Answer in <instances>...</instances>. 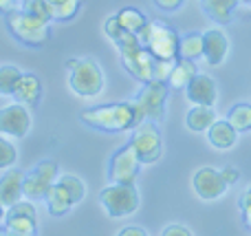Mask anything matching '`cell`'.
<instances>
[{
	"instance_id": "cell-1",
	"label": "cell",
	"mask_w": 251,
	"mask_h": 236,
	"mask_svg": "<svg viewBox=\"0 0 251 236\" xmlns=\"http://www.w3.org/2000/svg\"><path fill=\"white\" fill-rule=\"evenodd\" d=\"M79 122H84L86 126L95 128V131L104 132H124L132 131L137 124L143 122V115L139 110L137 102H115V104H104L88 108L79 115Z\"/></svg>"
},
{
	"instance_id": "cell-2",
	"label": "cell",
	"mask_w": 251,
	"mask_h": 236,
	"mask_svg": "<svg viewBox=\"0 0 251 236\" xmlns=\"http://www.w3.org/2000/svg\"><path fill=\"white\" fill-rule=\"evenodd\" d=\"M4 20H7V26L13 38L26 47H42L51 38V26H49L51 22L31 16L22 9H13V11L4 13Z\"/></svg>"
},
{
	"instance_id": "cell-3",
	"label": "cell",
	"mask_w": 251,
	"mask_h": 236,
	"mask_svg": "<svg viewBox=\"0 0 251 236\" xmlns=\"http://www.w3.org/2000/svg\"><path fill=\"white\" fill-rule=\"evenodd\" d=\"M137 38H139V42L150 49L152 55L159 57V60H176L178 57V42H181V38H178L176 31L170 29L168 25L148 20V25L143 26Z\"/></svg>"
},
{
	"instance_id": "cell-4",
	"label": "cell",
	"mask_w": 251,
	"mask_h": 236,
	"mask_svg": "<svg viewBox=\"0 0 251 236\" xmlns=\"http://www.w3.org/2000/svg\"><path fill=\"white\" fill-rule=\"evenodd\" d=\"M69 73V86L77 97H95L104 91V71L91 57H79Z\"/></svg>"
},
{
	"instance_id": "cell-5",
	"label": "cell",
	"mask_w": 251,
	"mask_h": 236,
	"mask_svg": "<svg viewBox=\"0 0 251 236\" xmlns=\"http://www.w3.org/2000/svg\"><path fill=\"white\" fill-rule=\"evenodd\" d=\"M100 203L108 216L113 219H122V216H130L139 210V192L134 184H110L100 192Z\"/></svg>"
},
{
	"instance_id": "cell-6",
	"label": "cell",
	"mask_w": 251,
	"mask_h": 236,
	"mask_svg": "<svg viewBox=\"0 0 251 236\" xmlns=\"http://www.w3.org/2000/svg\"><path fill=\"white\" fill-rule=\"evenodd\" d=\"M130 144L134 146L141 163H156L163 155V141H161V132L156 128V122L152 119H143L141 124L132 128V139Z\"/></svg>"
},
{
	"instance_id": "cell-7",
	"label": "cell",
	"mask_w": 251,
	"mask_h": 236,
	"mask_svg": "<svg viewBox=\"0 0 251 236\" xmlns=\"http://www.w3.org/2000/svg\"><path fill=\"white\" fill-rule=\"evenodd\" d=\"M165 100H168V82L161 79L146 82L139 95L134 97L143 119H152V122H161L165 117Z\"/></svg>"
},
{
	"instance_id": "cell-8",
	"label": "cell",
	"mask_w": 251,
	"mask_h": 236,
	"mask_svg": "<svg viewBox=\"0 0 251 236\" xmlns=\"http://www.w3.org/2000/svg\"><path fill=\"white\" fill-rule=\"evenodd\" d=\"M60 177V168L53 159H44L40 161L29 175H25V181H22V194L31 201L35 199H44L55 179Z\"/></svg>"
},
{
	"instance_id": "cell-9",
	"label": "cell",
	"mask_w": 251,
	"mask_h": 236,
	"mask_svg": "<svg viewBox=\"0 0 251 236\" xmlns=\"http://www.w3.org/2000/svg\"><path fill=\"white\" fill-rule=\"evenodd\" d=\"M141 159H139L137 150L132 144L124 146L122 150L113 155L108 166V179L110 184H134L139 170H141Z\"/></svg>"
},
{
	"instance_id": "cell-10",
	"label": "cell",
	"mask_w": 251,
	"mask_h": 236,
	"mask_svg": "<svg viewBox=\"0 0 251 236\" xmlns=\"http://www.w3.org/2000/svg\"><path fill=\"white\" fill-rule=\"evenodd\" d=\"M31 131V113L25 104L16 102L0 108V132L13 139H22Z\"/></svg>"
},
{
	"instance_id": "cell-11",
	"label": "cell",
	"mask_w": 251,
	"mask_h": 236,
	"mask_svg": "<svg viewBox=\"0 0 251 236\" xmlns=\"http://www.w3.org/2000/svg\"><path fill=\"white\" fill-rule=\"evenodd\" d=\"M192 188H194L196 197L203 199V201H214V199H221L227 192L229 184L223 179L221 170H214V168H201L194 172L192 177Z\"/></svg>"
},
{
	"instance_id": "cell-12",
	"label": "cell",
	"mask_w": 251,
	"mask_h": 236,
	"mask_svg": "<svg viewBox=\"0 0 251 236\" xmlns=\"http://www.w3.org/2000/svg\"><path fill=\"white\" fill-rule=\"evenodd\" d=\"M229 53V40L221 29H209L203 33V57L207 64L221 66Z\"/></svg>"
},
{
	"instance_id": "cell-13",
	"label": "cell",
	"mask_w": 251,
	"mask_h": 236,
	"mask_svg": "<svg viewBox=\"0 0 251 236\" xmlns=\"http://www.w3.org/2000/svg\"><path fill=\"white\" fill-rule=\"evenodd\" d=\"M187 100L192 104H207L214 106L218 100V86L209 75L203 73H196L194 79L187 84Z\"/></svg>"
},
{
	"instance_id": "cell-14",
	"label": "cell",
	"mask_w": 251,
	"mask_h": 236,
	"mask_svg": "<svg viewBox=\"0 0 251 236\" xmlns=\"http://www.w3.org/2000/svg\"><path fill=\"white\" fill-rule=\"evenodd\" d=\"M22 181H25V172L16 170V168H7V172L0 177V203L4 208H11L13 203H18L25 197Z\"/></svg>"
},
{
	"instance_id": "cell-15",
	"label": "cell",
	"mask_w": 251,
	"mask_h": 236,
	"mask_svg": "<svg viewBox=\"0 0 251 236\" xmlns=\"http://www.w3.org/2000/svg\"><path fill=\"white\" fill-rule=\"evenodd\" d=\"M42 95V84L33 73H22L20 82H18L16 91H13V100L25 104L26 108H35Z\"/></svg>"
},
{
	"instance_id": "cell-16",
	"label": "cell",
	"mask_w": 251,
	"mask_h": 236,
	"mask_svg": "<svg viewBox=\"0 0 251 236\" xmlns=\"http://www.w3.org/2000/svg\"><path fill=\"white\" fill-rule=\"evenodd\" d=\"M207 139L216 150H229V148H234L236 146L238 131H236L227 119H216V122L209 126V131H207Z\"/></svg>"
},
{
	"instance_id": "cell-17",
	"label": "cell",
	"mask_w": 251,
	"mask_h": 236,
	"mask_svg": "<svg viewBox=\"0 0 251 236\" xmlns=\"http://www.w3.org/2000/svg\"><path fill=\"white\" fill-rule=\"evenodd\" d=\"M194 75H196L194 60H187V57H176L172 71H170L168 84H170V88H174V91H185L187 84L194 79Z\"/></svg>"
},
{
	"instance_id": "cell-18",
	"label": "cell",
	"mask_w": 251,
	"mask_h": 236,
	"mask_svg": "<svg viewBox=\"0 0 251 236\" xmlns=\"http://www.w3.org/2000/svg\"><path fill=\"white\" fill-rule=\"evenodd\" d=\"M203 11L218 25H229L240 0H203Z\"/></svg>"
},
{
	"instance_id": "cell-19",
	"label": "cell",
	"mask_w": 251,
	"mask_h": 236,
	"mask_svg": "<svg viewBox=\"0 0 251 236\" xmlns=\"http://www.w3.org/2000/svg\"><path fill=\"white\" fill-rule=\"evenodd\" d=\"M47 210H49V214H53V216H62V214H66V212L71 210V208L75 206L73 203V197H71L69 192H66L64 188H62L60 184H53L51 188H49V192H47Z\"/></svg>"
},
{
	"instance_id": "cell-20",
	"label": "cell",
	"mask_w": 251,
	"mask_h": 236,
	"mask_svg": "<svg viewBox=\"0 0 251 236\" xmlns=\"http://www.w3.org/2000/svg\"><path fill=\"white\" fill-rule=\"evenodd\" d=\"M187 128L194 132H207L209 126L216 122V110L207 104H194V108L187 113Z\"/></svg>"
},
{
	"instance_id": "cell-21",
	"label": "cell",
	"mask_w": 251,
	"mask_h": 236,
	"mask_svg": "<svg viewBox=\"0 0 251 236\" xmlns=\"http://www.w3.org/2000/svg\"><path fill=\"white\" fill-rule=\"evenodd\" d=\"M7 232L16 236H33L38 234V216H26V214H9L4 221Z\"/></svg>"
},
{
	"instance_id": "cell-22",
	"label": "cell",
	"mask_w": 251,
	"mask_h": 236,
	"mask_svg": "<svg viewBox=\"0 0 251 236\" xmlns=\"http://www.w3.org/2000/svg\"><path fill=\"white\" fill-rule=\"evenodd\" d=\"M117 18H119V25L124 26L128 33H134V35H139L141 33V29L148 25V20H146V16H143L139 9H134V7H126L122 9V11L117 13Z\"/></svg>"
},
{
	"instance_id": "cell-23",
	"label": "cell",
	"mask_w": 251,
	"mask_h": 236,
	"mask_svg": "<svg viewBox=\"0 0 251 236\" xmlns=\"http://www.w3.org/2000/svg\"><path fill=\"white\" fill-rule=\"evenodd\" d=\"M178 57L199 60L203 57V33H187L178 42Z\"/></svg>"
},
{
	"instance_id": "cell-24",
	"label": "cell",
	"mask_w": 251,
	"mask_h": 236,
	"mask_svg": "<svg viewBox=\"0 0 251 236\" xmlns=\"http://www.w3.org/2000/svg\"><path fill=\"white\" fill-rule=\"evenodd\" d=\"M53 20H71L77 16L82 0H47Z\"/></svg>"
},
{
	"instance_id": "cell-25",
	"label": "cell",
	"mask_w": 251,
	"mask_h": 236,
	"mask_svg": "<svg viewBox=\"0 0 251 236\" xmlns=\"http://www.w3.org/2000/svg\"><path fill=\"white\" fill-rule=\"evenodd\" d=\"M227 122H229L238 132L251 131V104H245V102L234 104L229 110V115H227Z\"/></svg>"
},
{
	"instance_id": "cell-26",
	"label": "cell",
	"mask_w": 251,
	"mask_h": 236,
	"mask_svg": "<svg viewBox=\"0 0 251 236\" xmlns=\"http://www.w3.org/2000/svg\"><path fill=\"white\" fill-rule=\"evenodd\" d=\"M55 181L71 194V197H73L75 206L84 201V197H86V185H84V181L79 179V177H75V175H60Z\"/></svg>"
},
{
	"instance_id": "cell-27",
	"label": "cell",
	"mask_w": 251,
	"mask_h": 236,
	"mask_svg": "<svg viewBox=\"0 0 251 236\" xmlns=\"http://www.w3.org/2000/svg\"><path fill=\"white\" fill-rule=\"evenodd\" d=\"M22 78V71L11 64L0 66V95H13L18 82Z\"/></svg>"
},
{
	"instance_id": "cell-28",
	"label": "cell",
	"mask_w": 251,
	"mask_h": 236,
	"mask_svg": "<svg viewBox=\"0 0 251 236\" xmlns=\"http://www.w3.org/2000/svg\"><path fill=\"white\" fill-rule=\"evenodd\" d=\"M20 9H22V11H26V13H31V16H38V18H42V20L53 22L51 9H49L47 0H22Z\"/></svg>"
},
{
	"instance_id": "cell-29",
	"label": "cell",
	"mask_w": 251,
	"mask_h": 236,
	"mask_svg": "<svg viewBox=\"0 0 251 236\" xmlns=\"http://www.w3.org/2000/svg\"><path fill=\"white\" fill-rule=\"evenodd\" d=\"M16 159H18V150H16V146H13L9 139L0 137V170L13 168Z\"/></svg>"
},
{
	"instance_id": "cell-30",
	"label": "cell",
	"mask_w": 251,
	"mask_h": 236,
	"mask_svg": "<svg viewBox=\"0 0 251 236\" xmlns=\"http://www.w3.org/2000/svg\"><path fill=\"white\" fill-rule=\"evenodd\" d=\"M174 62H176V60H159V57H156V62H154V79L168 82L170 71H172Z\"/></svg>"
},
{
	"instance_id": "cell-31",
	"label": "cell",
	"mask_w": 251,
	"mask_h": 236,
	"mask_svg": "<svg viewBox=\"0 0 251 236\" xmlns=\"http://www.w3.org/2000/svg\"><path fill=\"white\" fill-rule=\"evenodd\" d=\"M154 4L161 9V11H176V9L183 7V0H154Z\"/></svg>"
},
{
	"instance_id": "cell-32",
	"label": "cell",
	"mask_w": 251,
	"mask_h": 236,
	"mask_svg": "<svg viewBox=\"0 0 251 236\" xmlns=\"http://www.w3.org/2000/svg\"><path fill=\"white\" fill-rule=\"evenodd\" d=\"M192 232L185 228V225H168V228H163V232L161 236H190Z\"/></svg>"
},
{
	"instance_id": "cell-33",
	"label": "cell",
	"mask_w": 251,
	"mask_h": 236,
	"mask_svg": "<svg viewBox=\"0 0 251 236\" xmlns=\"http://www.w3.org/2000/svg\"><path fill=\"white\" fill-rule=\"evenodd\" d=\"M221 175H223V179H225L229 185H234L236 181L240 179V172L236 170V168H223V170H221Z\"/></svg>"
},
{
	"instance_id": "cell-34",
	"label": "cell",
	"mask_w": 251,
	"mask_h": 236,
	"mask_svg": "<svg viewBox=\"0 0 251 236\" xmlns=\"http://www.w3.org/2000/svg\"><path fill=\"white\" fill-rule=\"evenodd\" d=\"M148 232L143 228H134V225H128V228H124L119 236H146Z\"/></svg>"
},
{
	"instance_id": "cell-35",
	"label": "cell",
	"mask_w": 251,
	"mask_h": 236,
	"mask_svg": "<svg viewBox=\"0 0 251 236\" xmlns=\"http://www.w3.org/2000/svg\"><path fill=\"white\" fill-rule=\"evenodd\" d=\"M240 212H243V221H245V225L251 230V201L249 203H245V206H240Z\"/></svg>"
},
{
	"instance_id": "cell-36",
	"label": "cell",
	"mask_w": 251,
	"mask_h": 236,
	"mask_svg": "<svg viewBox=\"0 0 251 236\" xmlns=\"http://www.w3.org/2000/svg\"><path fill=\"white\" fill-rule=\"evenodd\" d=\"M16 4H18V0H0V13H9L13 9H18Z\"/></svg>"
},
{
	"instance_id": "cell-37",
	"label": "cell",
	"mask_w": 251,
	"mask_h": 236,
	"mask_svg": "<svg viewBox=\"0 0 251 236\" xmlns=\"http://www.w3.org/2000/svg\"><path fill=\"white\" fill-rule=\"evenodd\" d=\"M249 201H251V185H249L247 190H245L243 197H240V206H245V203H249Z\"/></svg>"
},
{
	"instance_id": "cell-38",
	"label": "cell",
	"mask_w": 251,
	"mask_h": 236,
	"mask_svg": "<svg viewBox=\"0 0 251 236\" xmlns=\"http://www.w3.org/2000/svg\"><path fill=\"white\" fill-rule=\"evenodd\" d=\"M4 221H7V208L0 203V225H4Z\"/></svg>"
},
{
	"instance_id": "cell-39",
	"label": "cell",
	"mask_w": 251,
	"mask_h": 236,
	"mask_svg": "<svg viewBox=\"0 0 251 236\" xmlns=\"http://www.w3.org/2000/svg\"><path fill=\"white\" fill-rule=\"evenodd\" d=\"M75 62H77V60H69V62H66V69H73V66H75Z\"/></svg>"
},
{
	"instance_id": "cell-40",
	"label": "cell",
	"mask_w": 251,
	"mask_h": 236,
	"mask_svg": "<svg viewBox=\"0 0 251 236\" xmlns=\"http://www.w3.org/2000/svg\"><path fill=\"white\" fill-rule=\"evenodd\" d=\"M240 2H251V0H240Z\"/></svg>"
}]
</instances>
